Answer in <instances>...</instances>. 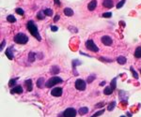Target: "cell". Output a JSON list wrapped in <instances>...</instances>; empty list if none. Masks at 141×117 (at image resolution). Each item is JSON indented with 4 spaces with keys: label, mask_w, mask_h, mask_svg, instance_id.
I'll use <instances>...</instances> for the list:
<instances>
[{
    "label": "cell",
    "mask_w": 141,
    "mask_h": 117,
    "mask_svg": "<svg viewBox=\"0 0 141 117\" xmlns=\"http://www.w3.org/2000/svg\"><path fill=\"white\" fill-rule=\"evenodd\" d=\"M27 29L28 31L30 32V34L32 35L35 39H37L39 41H41L42 40V37H41V35L39 33V31H38V28L37 26L35 25V23H34V22L33 21H29L27 23Z\"/></svg>",
    "instance_id": "6da1fadb"
},
{
    "label": "cell",
    "mask_w": 141,
    "mask_h": 117,
    "mask_svg": "<svg viewBox=\"0 0 141 117\" xmlns=\"http://www.w3.org/2000/svg\"><path fill=\"white\" fill-rule=\"evenodd\" d=\"M14 41L16 42V43H18V44H22L23 45V44L27 43L28 38L26 34H24V33H18L14 37Z\"/></svg>",
    "instance_id": "7a4b0ae2"
},
{
    "label": "cell",
    "mask_w": 141,
    "mask_h": 117,
    "mask_svg": "<svg viewBox=\"0 0 141 117\" xmlns=\"http://www.w3.org/2000/svg\"><path fill=\"white\" fill-rule=\"evenodd\" d=\"M62 82H63V80H62L61 78L55 76V77L50 78L49 80L46 82V83H45V86H46V87H48V88H51V87H53V86L56 85L57 83H62Z\"/></svg>",
    "instance_id": "3957f363"
},
{
    "label": "cell",
    "mask_w": 141,
    "mask_h": 117,
    "mask_svg": "<svg viewBox=\"0 0 141 117\" xmlns=\"http://www.w3.org/2000/svg\"><path fill=\"white\" fill-rule=\"evenodd\" d=\"M86 47H87L88 50H89V51H91V52H94V53L99 52V48L97 47V45L94 43V41H93L92 39L87 40V42H86Z\"/></svg>",
    "instance_id": "277c9868"
},
{
    "label": "cell",
    "mask_w": 141,
    "mask_h": 117,
    "mask_svg": "<svg viewBox=\"0 0 141 117\" xmlns=\"http://www.w3.org/2000/svg\"><path fill=\"white\" fill-rule=\"evenodd\" d=\"M77 111L74 110L73 108H68L63 111L64 117H75L76 116Z\"/></svg>",
    "instance_id": "5b68a950"
},
{
    "label": "cell",
    "mask_w": 141,
    "mask_h": 117,
    "mask_svg": "<svg viewBox=\"0 0 141 117\" xmlns=\"http://www.w3.org/2000/svg\"><path fill=\"white\" fill-rule=\"evenodd\" d=\"M75 88L79 91H84L86 89V82L82 79H78L75 82Z\"/></svg>",
    "instance_id": "8992f818"
},
{
    "label": "cell",
    "mask_w": 141,
    "mask_h": 117,
    "mask_svg": "<svg viewBox=\"0 0 141 117\" xmlns=\"http://www.w3.org/2000/svg\"><path fill=\"white\" fill-rule=\"evenodd\" d=\"M101 41L103 44H105L106 46H110L112 44V39L109 36H103L101 39Z\"/></svg>",
    "instance_id": "52a82bcc"
},
{
    "label": "cell",
    "mask_w": 141,
    "mask_h": 117,
    "mask_svg": "<svg viewBox=\"0 0 141 117\" xmlns=\"http://www.w3.org/2000/svg\"><path fill=\"white\" fill-rule=\"evenodd\" d=\"M51 95L54 96H60L62 95V88L60 87H56L51 91Z\"/></svg>",
    "instance_id": "ba28073f"
},
{
    "label": "cell",
    "mask_w": 141,
    "mask_h": 117,
    "mask_svg": "<svg viewBox=\"0 0 141 117\" xmlns=\"http://www.w3.org/2000/svg\"><path fill=\"white\" fill-rule=\"evenodd\" d=\"M10 93L11 94H22L23 93V87L20 86V85L14 86L13 88L10 90Z\"/></svg>",
    "instance_id": "9c48e42d"
},
{
    "label": "cell",
    "mask_w": 141,
    "mask_h": 117,
    "mask_svg": "<svg viewBox=\"0 0 141 117\" xmlns=\"http://www.w3.org/2000/svg\"><path fill=\"white\" fill-rule=\"evenodd\" d=\"M97 7V0H91L89 3H88V10H94L95 8Z\"/></svg>",
    "instance_id": "30bf717a"
},
{
    "label": "cell",
    "mask_w": 141,
    "mask_h": 117,
    "mask_svg": "<svg viewBox=\"0 0 141 117\" xmlns=\"http://www.w3.org/2000/svg\"><path fill=\"white\" fill-rule=\"evenodd\" d=\"M12 50H13V47H9V48H8L6 50V55L8 56V58L9 59V60H12L13 59V52H12Z\"/></svg>",
    "instance_id": "8fae6325"
},
{
    "label": "cell",
    "mask_w": 141,
    "mask_h": 117,
    "mask_svg": "<svg viewBox=\"0 0 141 117\" xmlns=\"http://www.w3.org/2000/svg\"><path fill=\"white\" fill-rule=\"evenodd\" d=\"M103 6L106 8H111L114 6V3H113V0H104L103 2Z\"/></svg>",
    "instance_id": "7c38bea8"
},
{
    "label": "cell",
    "mask_w": 141,
    "mask_h": 117,
    "mask_svg": "<svg viewBox=\"0 0 141 117\" xmlns=\"http://www.w3.org/2000/svg\"><path fill=\"white\" fill-rule=\"evenodd\" d=\"M25 84H26V90H27L28 92L32 91V81L30 79L29 80H26L25 82Z\"/></svg>",
    "instance_id": "4fadbf2b"
},
{
    "label": "cell",
    "mask_w": 141,
    "mask_h": 117,
    "mask_svg": "<svg viewBox=\"0 0 141 117\" xmlns=\"http://www.w3.org/2000/svg\"><path fill=\"white\" fill-rule=\"evenodd\" d=\"M64 14H65L66 16H69V17H70V16H72V15H73V10H72L70 8H66L64 9Z\"/></svg>",
    "instance_id": "5bb4252c"
},
{
    "label": "cell",
    "mask_w": 141,
    "mask_h": 117,
    "mask_svg": "<svg viewBox=\"0 0 141 117\" xmlns=\"http://www.w3.org/2000/svg\"><path fill=\"white\" fill-rule=\"evenodd\" d=\"M36 60V54L34 52H31V53H29V55H28V61L31 63H33L34 61Z\"/></svg>",
    "instance_id": "9a60e30c"
},
{
    "label": "cell",
    "mask_w": 141,
    "mask_h": 117,
    "mask_svg": "<svg viewBox=\"0 0 141 117\" xmlns=\"http://www.w3.org/2000/svg\"><path fill=\"white\" fill-rule=\"evenodd\" d=\"M117 62L119 63L120 65H124V64L127 62L126 57H124V56H119V57L117 58Z\"/></svg>",
    "instance_id": "2e32d148"
},
{
    "label": "cell",
    "mask_w": 141,
    "mask_h": 117,
    "mask_svg": "<svg viewBox=\"0 0 141 117\" xmlns=\"http://www.w3.org/2000/svg\"><path fill=\"white\" fill-rule=\"evenodd\" d=\"M37 86L39 88H43L44 87V79L43 78H40L38 81H37Z\"/></svg>",
    "instance_id": "e0dca14e"
},
{
    "label": "cell",
    "mask_w": 141,
    "mask_h": 117,
    "mask_svg": "<svg viewBox=\"0 0 141 117\" xmlns=\"http://www.w3.org/2000/svg\"><path fill=\"white\" fill-rule=\"evenodd\" d=\"M134 57L135 58H141V46L135 49V51H134Z\"/></svg>",
    "instance_id": "ac0fdd59"
},
{
    "label": "cell",
    "mask_w": 141,
    "mask_h": 117,
    "mask_svg": "<svg viewBox=\"0 0 141 117\" xmlns=\"http://www.w3.org/2000/svg\"><path fill=\"white\" fill-rule=\"evenodd\" d=\"M78 112H79V114H80V115H85V114H87V113L88 112V108H86V107L80 108L79 110H78Z\"/></svg>",
    "instance_id": "d6986e66"
},
{
    "label": "cell",
    "mask_w": 141,
    "mask_h": 117,
    "mask_svg": "<svg viewBox=\"0 0 141 117\" xmlns=\"http://www.w3.org/2000/svg\"><path fill=\"white\" fill-rule=\"evenodd\" d=\"M113 91H114V90H113L111 87H106L105 90H104V94H105V95H107V96H109V95L112 94Z\"/></svg>",
    "instance_id": "ffe728a7"
},
{
    "label": "cell",
    "mask_w": 141,
    "mask_h": 117,
    "mask_svg": "<svg viewBox=\"0 0 141 117\" xmlns=\"http://www.w3.org/2000/svg\"><path fill=\"white\" fill-rule=\"evenodd\" d=\"M7 21L9 23H13L16 22V19H15V17H14L13 15H9L7 17Z\"/></svg>",
    "instance_id": "44dd1931"
},
{
    "label": "cell",
    "mask_w": 141,
    "mask_h": 117,
    "mask_svg": "<svg viewBox=\"0 0 141 117\" xmlns=\"http://www.w3.org/2000/svg\"><path fill=\"white\" fill-rule=\"evenodd\" d=\"M116 82H117V78H114L112 81H111V88H112L113 90L116 89V87H117V83H116Z\"/></svg>",
    "instance_id": "7402d4cb"
},
{
    "label": "cell",
    "mask_w": 141,
    "mask_h": 117,
    "mask_svg": "<svg viewBox=\"0 0 141 117\" xmlns=\"http://www.w3.org/2000/svg\"><path fill=\"white\" fill-rule=\"evenodd\" d=\"M130 69H131V72H132V74H133V77H134V79H138V74H137V72L135 71L134 69V68L133 67H131L130 68Z\"/></svg>",
    "instance_id": "603a6c76"
},
{
    "label": "cell",
    "mask_w": 141,
    "mask_h": 117,
    "mask_svg": "<svg viewBox=\"0 0 141 117\" xmlns=\"http://www.w3.org/2000/svg\"><path fill=\"white\" fill-rule=\"evenodd\" d=\"M115 106H116V102H115V101H113V102H111V103L108 105V107H107V110H109V111H111V110H114Z\"/></svg>",
    "instance_id": "cb8c5ba5"
},
{
    "label": "cell",
    "mask_w": 141,
    "mask_h": 117,
    "mask_svg": "<svg viewBox=\"0 0 141 117\" xmlns=\"http://www.w3.org/2000/svg\"><path fill=\"white\" fill-rule=\"evenodd\" d=\"M43 12H44L45 15H47V16H52V15H53V10L50 9V8H46V9H44Z\"/></svg>",
    "instance_id": "d4e9b609"
},
{
    "label": "cell",
    "mask_w": 141,
    "mask_h": 117,
    "mask_svg": "<svg viewBox=\"0 0 141 117\" xmlns=\"http://www.w3.org/2000/svg\"><path fill=\"white\" fill-rule=\"evenodd\" d=\"M51 72H52L53 74H57V73L59 72V68H57V67H52Z\"/></svg>",
    "instance_id": "484cf974"
},
{
    "label": "cell",
    "mask_w": 141,
    "mask_h": 117,
    "mask_svg": "<svg viewBox=\"0 0 141 117\" xmlns=\"http://www.w3.org/2000/svg\"><path fill=\"white\" fill-rule=\"evenodd\" d=\"M44 13L43 11H40L38 15H37V18L39 19V20H42V19H44V15H42V14Z\"/></svg>",
    "instance_id": "4316f807"
},
{
    "label": "cell",
    "mask_w": 141,
    "mask_h": 117,
    "mask_svg": "<svg viewBox=\"0 0 141 117\" xmlns=\"http://www.w3.org/2000/svg\"><path fill=\"white\" fill-rule=\"evenodd\" d=\"M16 82H17V79H12V80H10L9 81V85L10 86V87H12L13 85L16 84Z\"/></svg>",
    "instance_id": "83f0119b"
},
{
    "label": "cell",
    "mask_w": 141,
    "mask_h": 117,
    "mask_svg": "<svg viewBox=\"0 0 141 117\" xmlns=\"http://www.w3.org/2000/svg\"><path fill=\"white\" fill-rule=\"evenodd\" d=\"M125 4V0H121L120 2H119L118 4H117V8H122V6Z\"/></svg>",
    "instance_id": "f1b7e54d"
},
{
    "label": "cell",
    "mask_w": 141,
    "mask_h": 117,
    "mask_svg": "<svg viewBox=\"0 0 141 117\" xmlns=\"http://www.w3.org/2000/svg\"><path fill=\"white\" fill-rule=\"evenodd\" d=\"M96 78V76L95 75H91V76H89L88 78V83H92L93 82V80Z\"/></svg>",
    "instance_id": "f546056e"
},
{
    "label": "cell",
    "mask_w": 141,
    "mask_h": 117,
    "mask_svg": "<svg viewBox=\"0 0 141 117\" xmlns=\"http://www.w3.org/2000/svg\"><path fill=\"white\" fill-rule=\"evenodd\" d=\"M16 13H18L19 15H24L25 14V11L22 8H16Z\"/></svg>",
    "instance_id": "4dcf8cb0"
},
{
    "label": "cell",
    "mask_w": 141,
    "mask_h": 117,
    "mask_svg": "<svg viewBox=\"0 0 141 117\" xmlns=\"http://www.w3.org/2000/svg\"><path fill=\"white\" fill-rule=\"evenodd\" d=\"M104 18H110L111 16H112V13L111 12H106V13H104L102 15Z\"/></svg>",
    "instance_id": "1f68e13d"
},
{
    "label": "cell",
    "mask_w": 141,
    "mask_h": 117,
    "mask_svg": "<svg viewBox=\"0 0 141 117\" xmlns=\"http://www.w3.org/2000/svg\"><path fill=\"white\" fill-rule=\"evenodd\" d=\"M81 62L80 61H77V60H73V62H72V66H73V68H76V66L77 65H80Z\"/></svg>",
    "instance_id": "d6a6232c"
},
{
    "label": "cell",
    "mask_w": 141,
    "mask_h": 117,
    "mask_svg": "<svg viewBox=\"0 0 141 117\" xmlns=\"http://www.w3.org/2000/svg\"><path fill=\"white\" fill-rule=\"evenodd\" d=\"M100 60L101 61H106V62H112V60L111 59H107V58H104V57H100Z\"/></svg>",
    "instance_id": "836d02e7"
},
{
    "label": "cell",
    "mask_w": 141,
    "mask_h": 117,
    "mask_svg": "<svg viewBox=\"0 0 141 117\" xmlns=\"http://www.w3.org/2000/svg\"><path fill=\"white\" fill-rule=\"evenodd\" d=\"M51 30H52L53 32H56V30H57V26H54V25L51 26Z\"/></svg>",
    "instance_id": "e575fe53"
},
{
    "label": "cell",
    "mask_w": 141,
    "mask_h": 117,
    "mask_svg": "<svg viewBox=\"0 0 141 117\" xmlns=\"http://www.w3.org/2000/svg\"><path fill=\"white\" fill-rule=\"evenodd\" d=\"M103 105H104V103H103V102L96 104V108H101V107H103Z\"/></svg>",
    "instance_id": "d590c367"
},
{
    "label": "cell",
    "mask_w": 141,
    "mask_h": 117,
    "mask_svg": "<svg viewBox=\"0 0 141 117\" xmlns=\"http://www.w3.org/2000/svg\"><path fill=\"white\" fill-rule=\"evenodd\" d=\"M5 43H6V41H5V40H3V41H2V44H1V50L4 48V46H5Z\"/></svg>",
    "instance_id": "8d00e7d4"
},
{
    "label": "cell",
    "mask_w": 141,
    "mask_h": 117,
    "mask_svg": "<svg viewBox=\"0 0 141 117\" xmlns=\"http://www.w3.org/2000/svg\"><path fill=\"white\" fill-rule=\"evenodd\" d=\"M58 19H59V15H56V17H55V19H54V21L56 22L57 20H58Z\"/></svg>",
    "instance_id": "74e56055"
},
{
    "label": "cell",
    "mask_w": 141,
    "mask_h": 117,
    "mask_svg": "<svg viewBox=\"0 0 141 117\" xmlns=\"http://www.w3.org/2000/svg\"><path fill=\"white\" fill-rule=\"evenodd\" d=\"M55 3H56V5H60V1L59 0H55Z\"/></svg>",
    "instance_id": "f35d334b"
},
{
    "label": "cell",
    "mask_w": 141,
    "mask_h": 117,
    "mask_svg": "<svg viewBox=\"0 0 141 117\" xmlns=\"http://www.w3.org/2000/svg\"><path fill=\"white\" fill-rule=\"evenodd\" d=\"M104 84H106V82H102V83H101V84H100V85H101V86H103V85H104Z\"/></svg>",
    "instance_id": "ab89813d"
},
{
    "label": "cell",
    "mask_w": 141,
    "mask_h": 117,
    "mask_svg": "<svg viewBox=\"0 0 141 117\" xmlns=\"http://www.w3.org/2000/svg\"><path fill=\"white\" fill-rule=\"evenodd\" d=\"M120 117H125V116H120Z\"/></svg>",
    "instance_id": "60d3db41"
},
{
    "label": "cell",
    "mask_w": 141,
    "mask_h": 117,
    "mask_svg": "<svg viewBox=\"0 0 141 117\" xmlns=\"http://www.w3.org/2000/svg\"><path fill=\"white\" fill-rule=\"evenodd\" d=\"M140 73H141V69H140Z\"/></svg>",
    "instance_id": "b9f144b4"
}]
</instances>
